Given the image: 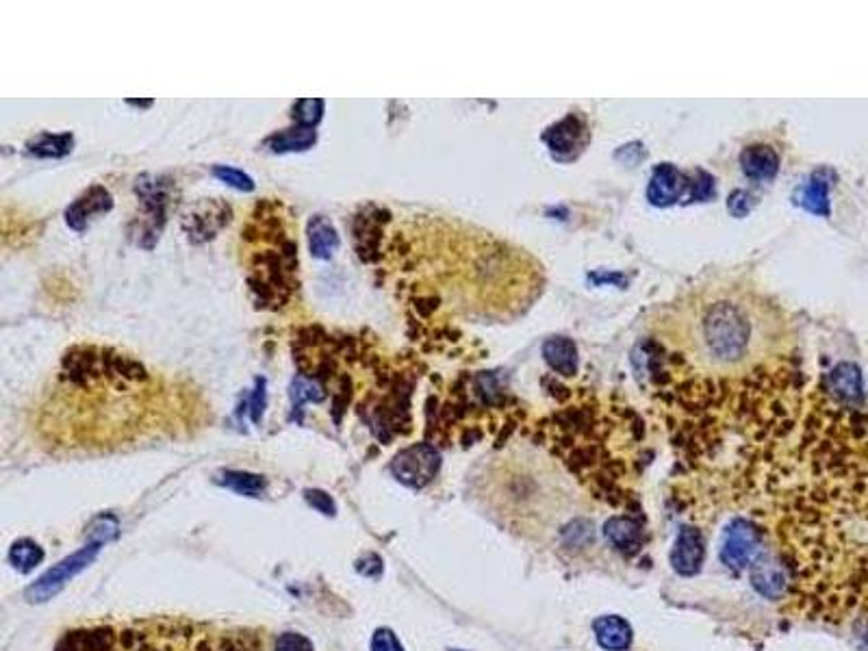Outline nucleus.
Returning <instances> with one entry per match:
<instances>
[{"instance_id": "nucleus-1", "label": "nucleus", "mask_w": 868, "mask_h": 651, "mask_svg": "<svg viewBox=\"0 0 868 651\" xmlns=\"http://www.w3.org/2000/svg\"><path fill=\"white\" fill-rule=\"evenodd\" d=\"M753 306L756 304L732 302L727 298L701 304L697 317L699 339H695L699 356H704L712 365L734 369L745 363H756L760 359V339H756Z\"/></svg>"}, {"instance_id": "nucleus-2", "label": "nucleus", "mask_w": 868, "mask_h": 651, "mask_svg": "<svg viewBox=\"0 0 868 651\" xmlns=\"http://www.w3.org/2000/svg\"><path fill=\"white\" fill-rule=\"evenodd\" d=\"M760 552H762V530L756 526V523L743 517L727 523L721 539V552H719L721 563L727 569L740 573L756 560Z\"/></svg>"}, {"instance_id": "nucleus-3", "label": "nucleus", "mask_w": 868, "mask_h": 651, "mask_svg": "<svg viewBox=\"0 0 868 651\" xmlns=\"http://www.w3.org/2000/svg\"><path fill=\"white\" fill-rule=\"evenodd\" d=\"M102 541H92L89 545H85L83 550H79L76 554L63 558L59 565H55L53 569H48L44 576L37 580L35 584H31L27 589V599L31 604H44L48 602L50 597H55L63 586H66L72 578L79 576V573L92 563V560L98 556Z\"/></svg>"}, {"instance_id": "nucleus-4", "label": "nucleus", "mask_w": 868, "mask_h": 651, "mask_svg": "<svg viewBox=\"0 0 868 651\" xmlns=\"http://www.w3.org/2000/svg\"><path fill=\"white\" fill-rule=\"evenodd\" d=\"M441 454L430 443H417L393 458L391 471L402 484L411 489H424L437 476Z\"/></svg>"}, {"instance_id": "nucleus-5", "label": "nucleus", "mask_w": 868, "mask_h": 651, "mask_svg": "<svg viewBox=\"0 0 868 651\" xmlns=\"http://www.w3.org/2000/svg\"><path fill=\"white\" fill-rule=\"evenodd\" d=\"M749 580L762 597L780 599L788 591L786 563L777 554L762 550L749 565Z\"/></svg>"}, {"instance_id": "nucleus-6", "label": "nucleus", "mask_w": 868, "mask_h": 651, "mask_svg": "<svg viewBox=\"0 0 868 651\" xmlns=\"http://www.w3.org/2000/svg\"><path fill=\"white\" fill-rule=\"evenodd\" d=\"M706 558V541L704 534L695 526H682L678 536H675L673 550L669 556V563L673 571L682 578H693L701 571Z\"/></svg>"}, {"instance_id": "nucleus-7", "label": "nucleus", "mask_w": 868, "mask_h": 651, "mask_svg": "<svg viewBox=\"0 0 868 651\" xmlns=\"http://www.w3.org/2000/svg\"><path fill=\"white\" fill-rule=\"evenodd\" d=\"M543 142L550 146L552 155L558 161H571L580 155L582 146L586 144V124L580 116H567L563 122L554 124L552 129L543 133Z\"/></svg>"}, {"instance_id": "nucleus-8", "label": "nucleus", "mask_w": 868, "mask_h": 651, "mask_svg": "<svg viewBox=\"0 0 868 651\" xmlns=\"http://www.w3.org/2000/svg\"><path fill=\"white\" fill-rule=\"evenodd\" d=\"M113 209V198L105 187L94 185L89 187L85 194H81L76 198L70 207L66 209V224L72 228V231L81 233L89 226V222L94 220L96 215L109 213Z\"/></svg>"}, {"instance_id": "nucleus-9", "label": "nucleus", "mask_w": 868, "mask_h": 651, "mask_svg": "<svg viewBox=\"0 0 868 651\" xmlns=\"http://www.w3.org/2000/svg\"><path fill=\"white\" fill-rule=\"evenodd\" d=\"M228 220H231V209H228L226 204H222V202L209 200V202H204L198 211L185 217L183 226H185L189 239L194 241V244H200V241H207V239L215 237V233L220 231L224 224H228Z\"/></svg>"}, {"instance_id": "nucleus-10", "label": "nucleus", "mask_w": 868, "mask_h": 651, "mask_svg": "<svg viewBox=\"0 0 868 651\" xmlns=\"http://www.w3.org/2000/svg\"><path fill=\"white\" fill-rule=\"evenodd\" d=\"M827 389L840 406L855 408L864 402V380L860 369L851 363H840L827 376Z\"/></svg>"}, {"instance_id": "nucleus-11", "label": "nucleus", "mask_w": 868, "mask_h": 651, "mask_svg": "<svg viewBox=\"0 0 868 651\" xmlns=\"http://www.w3.org/2000/svg\"><path fill=\"white\" fill-rule=\"evenodd\" d=\"M606 541L623 554H636L645 545L647 532L643 523L630 515H617L606 521L604 526Z\"/></svg>"}, {"instance_id": "nucleus-12", "label": "nucleus", "mask_w": 868, "mask_h": 651, "mask_svg": "<svg viewBox=\"0 0 868 651\" xmlns=\"http://www.w3.org/2000/svg\"><path fill=\"white\" fill-rule=\"evenodd\" d=\"M135 191H137V196L142 198L144 207H146L152 237L155 235L159 237V231L165 222V207H168V202H170L168 200L170 198L168 183H163L161 178H155V176H142L135 185Z\"/></svg>"}, {"instance_id": "nucleus-13", "label": "nucleus", "mask_w": 868, "mask_h": 651, "mask_svg": "<svg viewBox=\"0 0 868 651\" xmlns=\"http://www.w3.org/2000/svg\"><path fill=\"white\" fill-rule=\"evenodd\" d=\"M686 185L684 174L671 163H662L654 170L649 187H647V200L656 207H669L675 200H680L682 191Z\"/></svg>"}, {"instance_id": "nucleus-14", "label": "nucleus", "mask_w": 868, "mask_h": 651, "mask_svg": "<svg viewBox=\"0 0 868 651\" xmlns=\"http://www.w3.org/2000/svg\"><path fill=\"white\" fill-rule=\"evenodd\" d=\"M595 641L606 651H628L634 641L632 625L619 615H604L593 621Z\"/></svg>"}, {"instance_id": "nucleus-15", "label": "nucleus", "mask_w": 868, "mask_h": 651, "mask_svg": "<svg viewBox=\"0 0 868 651\" xmlns=\"http://www.w3.org/2000/svg\"><path fill=\"white\" fill-rule=\"evenodd\" d=\"M740 165H743V172L751 181H771L780 170V157L771 146L756 144L743 150Z\"/></svg>"}, {"instance_id": "nucleus-16", "label": "nucleus", "mask_w": 868, "mask_h": 651, "mask_svg": "<svg viewBox=\"0 0 868 651\" xmlns=\"http://www.w3.org/2000/svg\"><path fill=\"white\" fill-rule=\"evenodd\" d=\"M543 356L560 376H576L578 374V348L576 343L567 337H552L543 343Z\"/></svg>"}, {"instance_id": "nucleus-17", "label": "nucleus", "mask_w": 868, "mask_h": 651, "mask_svg": "<svg viewBox=\"0 0 868 651\" xmlns=\"http://www.w3.org/2000/svg\"><path fill=\"white\" fill-rule=\"evenodd\" d=\"M309 248L319 261L333 259V254L339 250L337 228L324 215H315L309 222Z\"/></svg>"}, {"instance_id": "nucleus-18", "label": "nucleus", "mask_w": 868, "mask_h": 651, "mask_svg": "<svg viewBox=\"0 0 868 651\" xmlns=\"http://www.w3.org/2000/svg\"><path fill=\"white\" fill-rule=\"evenodd\" d=\"M834 172L819 170L814 172L806 187H801V207L814 215H829V187H832Z\"/></svg>"}, {"instance_id": "nucleus-19", "label": "nucleus", "mask_w": 868, "mask_h": 651, "mask_svg": "<svg viewBox=\"0 0 868 651\" xmlns=\"http://www.w3.org/2000/svg\"><path fill=\"white\" fill-rule=\"evenodd\" d=\"M72 146H74L72 133H61V135L42 133L35 139H31V142H27V152L40 159H63L70 155Z\"/></svg>"}, {"instance_id": "nucleus-20", "label": "nucleus", "mask_w": 868, "mask_h": 651, "mask_svg": "<svg viewBox=\"0 0 868 651\" xmlns=\"http://www.w3.org/2000/svg\"><path fill=\"white\" fill-rule=\"evenodd\" d=\"M317 142V131L315 129H304V126H298V129H287L283 133H278L274 137L267 139V148L276 155H285V152H304L313 148Z\"/></svg>"}, {"instance_id": "nucleus-21", "label": "nucleus", "mask_w": 868, "mask_h": 651, "mask_svg": "<svg viewBox=\"0 0 868 651\" xmlns=\"http://www.w3.org/2000/svg\"><path fill=\"white\" fill-rule=\"evenodd\" d=\"M217 482H222L224 487L248 497H257L265 491V478L248 474V471H224V474L217 478Z\"/></svg>"}, {"instance_id": "nucleus-22", "label": "nucleus", "mask_w": 868, "mask_h": 651, "mask_svg": "<svg viewBox=\"0 0 868 651\" xmlns=\"http://www.w3.org/2000/svg\"><path fill=\"white\" fill-rule=\"evenodd\" d=\"M44 560V550L35 541L22 539L18 543H14L9 552V563L14 565L18 571H33L37 565H40Z\"/></svg>"}, {"instance_id": "nucleus-23", "label": "nucleus", "mask_w": 868, "mask_h": 651, "mask_svg": "<svg viewBox=\"0 0 868 651\" xmlns=\"http://www.w3.org/2000/svg\"><path fill=\"white\" fill-rule=\"evenodd\" d=\"M326 398L324 387L319 385L317 378H309V376H296L291 382V402H293V411H300L304 402H322Z\"/></svg>"}, {"instance_id": "nucleus-24", "label": "nucleus", "mask_w": 868, "mask_h": 651, "mask_svg": "<svg viewBox=\"0 0 868 651\" xmlns=\"http://www.w3.org/2000/svg\"><path fill=\"white\" fill-rule=\"evenodd\" d=\"M293 120H296L304 129H315L324 116V100L319 98H309V100H298L296 107H293Z\"/></svg>"}, {"instance_id": "nucleus-25", "label": "nucleus", "mask_w": 868, "mask_h": 651, "mask_svg": "<svg viewBox=\"0 0 868 651\" xmlns=\"http://www.w3.org/2000/svg\"><path fill=\"white\" fill-rule=\"evenodd\" d=\"M213 174L220 178L222 183H226L228 187H233L237 191H252L254 189L252 176H248L246 172H241L237 168H228V165H215Z\"/></svg>"}, {"instance_id": "nucleus-26", "label": "nucleus", "mask_w": 868, "mask_h": 651, "mask_svg": "<svg viewBox=\"0 0 868 651\" xmlns=\"http://www.w3.org/2000/svg\"><path fill=\"white\" fill-rule=\"evenodd\" d=\"M276 651H315L313 643L304 634L298 632H285L278 636Z\"/></svg>"}, {"instance_id": "nucleus-27", "label": "nucleus", "mask_w": 868, "mask_h": 651, "mask_svg": "<svg viewBox=\"0 0 868 651\" xmlns=\"http://www.w3.org/2000/svg\"><path fill=\"white\" fill-rule=\"evenodd\" d=\"M372 651H404V647L398 641V636H395L391 630L382 628L372 638Z\"/></svg>"}, {"instance_id": "nucleus-28", "label": "nucleus", "mask_w": 868, "mask_h": 651, "mask_svg": "<svg viewBox=\"0 0 868 651\" xmlns=\"http://www.w3.org/2000/svg\"><path fill=\"white\" fill-rule=\"evenodd\" d=\"M306 500H309V504H311L313 508H317L319 513H324V515H335L337 506H335V502H333V497H330L328 493L317 491V489L306 491Z\"/></svg>"}, {"instance_id": "nucleus-29", "label": "nucleus", "mask_w": 868, "mask_h": 651, "mask_svg": "<svg viewBox=\"0 0 868 651\" xmlns=\"http://www.w3.org/2000/svg\"><path fill=\"white\" fill-rule=\"evenodd\" d=\"M751 198H749V194L747 191H734V194L730 196V202H727V207H730V213H734V215H738V217H743V215H747V211L751 209V202H749Z\"/></svg>"}, {"instance_id": "nucleus-30", "label": "nucleus", "mask_w": 868, "mask_h": 651, "mask_svg": "<svg viewBox=\"0 0 868 651\" xmlns=\"http://www.w3.org/2000/svg\"><path fill=\"white\" fill-rule=\"evenodd\" d=\"M250 406H252V419L259 424L261 415H263V408H265V378L257 380V389H254V393H252Z\"/></svg>"}, {"instance_id": "nucleus-31", "label": "nucleus", "mask_w": 868, "mask_h": 651, "mask_svg": "<svg viewBox=\"0 0 868 651\" xmlns=\"http://www.w3.org/2000/svg\"><path fill=\"white\" fill-rule=\"evenodd\" d=\"M129 105L139 107V109H148V107H152V100H129Z\"/></svg>"}]
</instances>
